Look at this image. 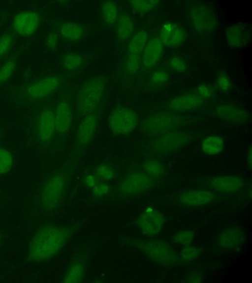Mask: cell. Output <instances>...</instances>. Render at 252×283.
<instances>
[{
    "instance_id": "6da1fadb",
    "label": "cell",
    "mask_w": 252,
    "mask_h": 283,
    "mask_svg": "<svg viewBox=\"0 0 252 283\" xmlns=\"http://www.w3.org/2000/svg\"><path fill=\"white\" fill-rule=\"evenodd\" d=\"M71 232L70 228L54 226L42 227L36 232L30 242L29 258L36 262L51 258L63 247Z\"/></svg>"
},
{
    "instance_id": "7a4b0ae2",
    "label": "cell",
    "mask_w": 252,
    "mask_h": 283,
    "mask_svg": "<svg viewBox=\"0 0 252 283\" xmlns=\"http://www.w3.org/2000/svg\"><path fill=\"white\" fill-rule=\"evenodd\" d=\"M190 118L173 112H161L153 114L146 118L140 125L144 134L157 137L183 128L192 124Z\"/></svg>"
},
{
    "instance_id": "3957f363",
    "label": "cell",
    "mask_w": 252,
    "mask_h": 283,
    "mask_svg": "<svg viewBox=\"0 0 252 283\" xmlns=\"http://www.w3.org/2000/svg\"><path fill=\"white\" fill-rule=\"evenodd\" d=\"M105 84V79L98 76L88 80L82 85L76 98V110L79 116L83 117L94 113L102 98Z\"/></svg>"
},
{
    "instance_id": "277c9868",
    "label": "cell",
    "mask_w": 252,
    "mask_h": 283,
    "mask_svg": "<svg viewBox=\"0 0 252 283\" xmlns=\"http://www.w3.org/2000/svg\"><path fill=\"white\" fill-rule=\"evenodd\" d=\"M132 244L150 259L163 265L179 262L178 255L165 241L159 239H131Z\"/></svg>"
},
{
    "instance_id": "5b68a950",
    "label": "cell",
    "mask_w": 252,
    "mask_h": 283,
    "mask_svg": "<svg viewBox=\"0 0 252 283\" xmlns=\"http://www.w3.org/2000/svg\"><path fill=\"white\" fill-rule=\"evenodd\" d=\"M195 137V134L193 132L176 130L154 137L150 147L154 152L165 155L182 149Z\"/></svg>"
},
{
    "instance_id": "8992f818",
    "label": "cell",
    "mask_w": 252,
    "mask_h": 283,
    "mask_svg": "<svg viewBox=\"0 0 252 283\" xmlns=\"http://www.w3.org/2000/svg\"><path fill=\"white\" fill-rule=\"evenodd\" d=\"M66 182L61 173H54L46 180L39 195V203L43 209L51 211L58 207L63 197Z\"/></svg>"
},
{
    "instance_id": "52a82bcc",
    "label": "cell",
    "mask_w": 252,
    "mask_h": 283,
    "mask_svg": "<svg viewBox=\"0 0 252 283\" xmlns=\"http://www.w3.org/2000/svg\"><path fill=\"white\" fill-rule=\"evenodd\" d=\"M138 123L136 113L126 107L116 108L110 113L108 125L110 131L116 135L124 136L132 132Z\"/></svg>"
},
{
    "instance_id": "ba28073f",
    "label": "cell",
    "mask_w": 252,
    "mask_h": 283,
    "mask_svg": "<svg viewBox=\"0 0 252 283\" xmlns=\"http://www.w3.org/2000/svg\"><path fill=\"white\" fill-rule=\"evenodd\" d=\"M189 17L193 28L200 32L214 30L218 26V21L213 9L204 4H197L191 8Z\"/></svg>"
},
{
    "instance_id": "9c48e42d",
    "label": "cell",
    "mask_w": 252,
    "mask_h": 283,
    "mask_svg": "<svg viewBox=\"0 0 252 283\" xmlns=\"http://www.w3.org/2000/svg\"><path fill=\"white\" fill-rule=\"evenodd\" d=\"M154 185V179L144 172L136 171L124 177L118 185V190L123 195H132L148 191Z\"/></svg>"
},
{
    "instance_id": "30bf717a",
    "label": "cell",
    "mask_w": 252,
    "mask_h": 283,
    "mask_svg": "<svg viewBox=\"0 0 252 283\" xmlns=\"http://www.w3.org/2000/svg\"><path fill=\"white\" fill-rule=\"evenodd\" d=\"M165 218L160 211L148 207L139 216L137 226L141 232L148 236L158 235L164 226Z\"/></svg>"
},
{
    "instance_id": "8fae6325",
    "label": "cell",
    "mask_w": 252,
    "mask_h": 283,
    "mask_svg": "<svg viewBox=\"0 0 252 283\" xmlns=\"http://www.w3.org/2000/svg\"><path fill=\"white\" fill-rule=\"evenodd\" d=\"M215 192L207 189H191L183 191L176 197L175 201L184 207H196L207 205L216 200Z\"/></svg>"
},
{
    "instance_id": "7c38bea8",
    "label": "cell",
    "mask_w": 252,
    "mask_h": 283,
    "mask_svg": "<svg viewBox=\"0 0 252 283\" xmlns=\"http://www.w3.org/2000/svg\"><path fill=\"white\" fill-rule=\"evenodd\" d=\"M61 78L50 76L40 79L30 84L26 89L27 97L32 100H39L53 93L61 85Z\"/></svg>"
},
{
    "instance_id": "4fadbf2b",
    "label": "cell",
    "mask_w": 252,
    "mask_h": 283,
    "mask_svg": "<svg viewBox=\"0 0 252 283\" xmlns=\"http://www.w3.org/2000/svg\"><path fill=\"white\" fill-rule=\"evenodd\" d=\"M206 185L215 192L226 194L238 192L244 187V179L237 175H221L210 177L207 180Z\"/></svg>"
},
{
    "instance_id": "5bb4252c",
    "label": "cell",
    "mask_w": 252,
    "mask_h": 283,
    "mask_svg": "<svg viewBox=\"0 0 252 283\" xmlns=\"http://www.w3.org/2000/svg\"><path fill=\"white\" fill-rule=\"evenodd\" d=\"M35 132L37 138L42 143L52 141L56 133L54 112L45 109L40 112L35 122Z\"/></svg>"
},
{
    "instance_id": "9a60e30c",
    "label": "cell",
    "mask_w": 252,
    "mask_h": 283,
    "mask_svg": "<svg viewBox=\"0 0 252 283\" xmlns=\"http://www.w3.org/2000/svg\"><path fill=\"white\" fill-rule=\"evenodd\" d=\"M98 117L94 113L84 116L80 122L76 133V150L85 148L91 142L95 134Z\"/></svg>"
},
{
    "instance_id": "2e32d148",
    "label": "cell",
    "mask_w": 252,
    "mask_h": 283,
    "mask_svg": "<svg viewBox=\"0 0 252 283\" xmlns=\"http://www.w3.org/2000/svg\"><path fill=\"white\" fill-rule=\"evenodd\" d=\"M216 117L224 122L242 125L247 123L250 118L249 113L237 106L228 104H221L217 106L214 111Z\"/></svg>"
},
{
    "instance_id": "e0dca14e",
    "label": "cell",
    "mask_w": 252,
    "mask_h": 283,
    "mask_svg": "<svg viewBox=\"0 0 252 283\" xmlns=\"http://www.w3.org/2000/svg\"><path fill=\"white\" fill-rule=\"evenodd\" d=\"M247 235L244 230L238 226H230L222 230L217 238V245L223 250H237L245 243Z\"/></svg>"
},
{
    "instance_id": "ac0fdd59",
    "label": "cell",
    "mask_w": 252,
    "mask_h": 283,
    "mask_svg": "<svg viewBox=\"0 0 252 283\" xmlns=\"http://www.w3.org/2000/svg\"><path fill=\"white\" fill-rule=\"evenodd\" d=\"M40 23L39 14L32 11H25L17 14L13 20L14 30L23 36L33 34L38 28Z\"/></svg>"
},
{
    "instance_id": "d6986e66",
    "label": "cell",
    "mask_w": 252,
    "mask_h": 283,
    "mask_svg": "<svg viewBox=\"0 0 252 283\" xmlns=\"http://www.w3.org/2000/svg\"><path fill=\"white\" fill-rule=\"evenodd\" d=\"M252 36L251 27L245 23H238L227 28L225 32L228 45L233 48H241L247 45Z\"/></svg>"
},
{
    "instance_id": "ffe728a7",
    "label": "cell",
    "mask_w": 252,
    "mask_h": 283,
    "mask_svg": "<svg viewBox=\"0 0 252 283\" xmlns=\"http://www.w3.org/2000/svg\"><path fill=\"white\" fill-rule=\"evenodd\" d=\"M186 32L181 26L173 22L164 23L159 30V39L168 47H175L181 45L185 40Z\"/></svg>"
},
{
    "instance_id": "44dd1931",
    "label": "cell",
    "mask_w": 252,
    "mask_h": 283,
    "mask_svg": "<svg viewBox=\"0 0 252 283\" xmlns=\"http://www.w3.org/2000/svg\"><path fill=\"white\" fill-rule=\"evenodd\" d=\"M204 102V99L197 94H186L172 98L169 102L167 107L171 112L180 113L198 109Z\"/></svg>"
},
{
    "instance_id": "7402d4cb",
    "label": "cell",
    "mask_w": 252,
    "mask_h": 283,
    "mask_svg": "<svg viewBox=\"0 0 252 283\" xmlns=\"http://www.w3.org/2000/svg\"><path fill=\"white\" fill-rule=\"evenodd\" d=\"M56 133L63 135L69 130L72 122V112L70 105L66 100L59 102L54 112Z\"/></svg>"
},
{
    "instance_id": "603a6c76",
    "label": "cell",
    "mask_w": 252,
    "mask_h": 283,
    "mask_svg": "<svg viewBox=\"0 0 252 283\" xmlns=\"http://www.w3.org/2000/svg\"><path fill=\"white\" fill-rule=\"evenodd\" d=\"M163 45L159 38L155 37L148 41L141 55V64L146 69L153 68L159 61Z\"/></svg>"
},
{
    "instance_id": "cb8c5ba5",
    "label": "cell",
    "mask_w": 252,
    "mask_h": 283,
    "mask_svg": "<svg viewBox=\"0 0 252 283\" xmlns=\"http://www.w3.org/2000/svg\"><path fill=\"white\" fill-rule=\"evenodd\" d=\"M225 146L223 138L213 134L205 137L201 141L200 148L202 152L208 156H216L221 153Z\"/></svg>"
},
{
    "instance_id": "d4e9b609",
    "label": "cell",
    "mask_w": 252,
    "mask_h": 283,
    "mask_svg": "<svg viewBox=\"0 0 252 283\" xmlns=\"http://www.w3.org/2000/svg\"><path fill=\"white\" fill-rule=\"evenodd\" d=\"M116 34L121 41L130 39L134 34L135 24L132 19L128 15L122 14L119 16L116 22Z\"/></svg>"
},
{
    "instance_id": "484cf974",
    "label": "cell",
    "mask_w": 252,
    "mask_h": 283,
    "mask_svg": "<svg viewBox=\"0 0 252 283\" xmlns=\"http://www.w3.org/2000/svg\"><path fill=\"white\" fill-rule=\"evenodd\" d=\"M148 34L145 30H141L134 33L128 44V54L141 56L148 41Z\"/></svg>"
},
{
    "instance_id": "4316f807",
    "label": "cell",
    "mask_w": 252,
    "mask_h": 283,
    "mask_svg": "<svg viewBox=\"0 0 252 283\" xmlns=\"http://www.w3.org/2000/svg\"><path fill=\"white\" fill-rule=\"evenodd\" d=\"M59 32L63 38L71 41H77L83 36L84 29L79 24L66 22L60 26Z\"/></svg>"
},
{
    "instance_id": "83f0119b",
    "label": "cell",
    "mask_w": 252,
    "mask_h": 283,
    "mask_svg": "<svg viewBox=\"0 0 252 283\" xmlns=\"http://www.w3.org/2000/svg\"><path fill=\"white\" fill-rule=\"evenodd\" d=\"M102 19L107 25L115 24L119 18V10L117 4L112 1H106L101 6Z\"/></svg>"
},
{
    "instance_id": "f1b7e54d",
    "label": "cell",
    "mask_w": 252,
    "mask_h": 283,
    "mask_svg": "<svg viewBox=\"0 0 252 283\" xmlns=\"http://www.w3.org/2000/svg\"><path fill=\"white\" fill-rule=\"evenodd\" d=\"M142 168L144 172L153 179L161 177L164 172L162 164L155 159L145 161L142 165Z\"/></svg>"
},
{
    "instance_id": "f546056e",
    "label": "cell",
    "mask_w": 252,
    "mask_h": 283,
    "mask_svg": "<svg viewBox=\"0 0 252 283\" xmlns=\"http://www.w3.org/2000/svg\"><path fill=\"white\" fill-rule=\"evenodd\" d=\"M84 268L79 263H75L69 266L63 277V283H79L82 280Z\"/></svg>"
},
{
    "instance_id": "4dcf8cb0",
    "label": "cell",
    "mask_w": 252,
    "mask_h": 283,
    "mask_svg": "<svg viewBox=\"0 0 252 283\" xmlns=\"http://www.w3.org/2000/svg\"><path fill=\"white\" fill-rule=\"evenodd\" d=\"M83 61V58L80 55L74 53H69L63 57L62 64L65 70L74 71L82 66Z\"/></svg>"
},
{
    "instance_id": "1f68e13d",
    "label": "cell",
    "mask_w": 252,
    "mask_h": 283,
    "mask_svg": "<svg viewBox=\"0 0 252 283\" xmlns=\"http://www.w3.org/2000/svg\"><path fill=\"white\" fill-rule=\"evenodd\" d=\"M202 249L196 246L189 245L184 246L181 251L178 257L184 262H190L196 259L201 255Z\"/></svg>"
},
{
    "instance_id": "d6a6232c",
    "label": "cell",
    "mask_w": 252,
    "mask_h": 283,
    "mask_svg": "<svg viewBox=\"0 0 252 283\" xmlns=\"http://www.w3.org/2000/svg\"><path fill=\"white\" fill-rule=\"evenodd\" d=\"M194 238V232L190 229H185L178 231L173 237V242L183 246L191 245Z\"/></svg>"
},
{
    "instance_id": "836d02e7",
    "label": "cell",
    "mask_w": 252,
    "mask_h": 283,
    "mask_svg": "<svg viewBox=\"0 0 252 283\" xmlns=\"http://www.w3.org/2000/svg\"><path fill=\"white\" fill-rule=\"evenodd\" d=\"M13 162L11 152L4 148L0 147V175L8 172L12 167Z\"/></svg>"
},
{
    "instance_id": "e575fe53",
    "label": "cell",
    "mask_w": 252,
    "mask_h": 283,
    "mask_svg": "<svg viewBox=\"0 0 252 283\" xmlns=\"http://www.w3.org/2000/svg\"><path fill=\"white\" fill-rule=\"evenodd\" d=\"M159 0H130L129 3L132 9L139 13L148 12L159 3Z\"/></svg>"
},
{
    "instance_id": "d590c367",
    "label": "cell",
    "mask_w": 252,
    "mask_h": 283,
    "mask_svg": "<svg viewBox=\"0 0 252 283\" xmlns=\"http://www.w3.org/2000/svg\"><path fill=\"white\" fill-rule=\"evenodd\" d=\"M15 68L16 63L13 59L6 61L0 67V84L4 83L10 79Z\"/></svg>"
},
{
    "instance_id": "8d00e7d4",
    "label": "cell",
    "mask_w": 252,
    "mask_h": 283,
    "mask_svg": "<svg viewBox=\"0 0 252 283\" xmlns=\"http://www.w3.org/2000/svg\"><path fill=\"white\" fill-rule=\"evenodd\" d=\"M141 65V56L128 54L125 64L126 71L129 74L136 73Z\"/></svg>"
},
{
    "instance_id": "74e56055",
    "label": "cell",
    "mask_w": 252,
    "mask_h": 283,
    "mask_svg": "<svg viewBox=\"0 0 252 283\" xmlns=\"http://www.w3.org/2000/svg\"><path fill=\"white\" fill-rule=\"evenodd\" d=\"M216 85L218 89L223 92H228L232 87L230 79L224 73H220L217 76Z\"/></svg>"
},
{
    "instance_id": "f35d334b",
    "label": "cell",
    "mask_w": 252,
    "mask_h": 283,
    "mask_svg": "<svg viewBox=\"0 0 252 283\" xmlns=\"http://www.w3.org/2000/svg\"><path fill=\"white\" fill-rule=\"evenodd\" d=\"M13 41V36L10 33H5L0 37V57L4 56L9 52Z\"/></svg>"
},
{
    "instance_id": "ab89813d",
    "label": "cell",
    "mask_w": 252,
    "mask_h": 283,
    "mask_svg": "<svg viewBox=\"0 0 252 283\" xmlns=\"http://www.w3.org/2000/svg\"><path fill=\"white\" fill-rule=\"evenodd\" d=\"M169 64L172 69L178 72H185L187 69L185 60L179 56L172 57L170 59Z\"/></svg>"
},
{
    "instance_id": "60d3db41",
    "label": "cell",
    "mask_w": 252,
    "mask_h": 283,
    "mask_svg": "<svg viewBox=\"0 0 252 283\" xmlns=\"http://www.w3.org/2000/svg\"><path fill=\"white\" fill-rule=\"evenodd\" d=\"M169 79V75L164 70H157L152 73L151 80L156 85H162L166 83Z\"/></svg>"
},
{
    "instance_id": "b9f144b4",
    "label": "cell",
    "mask_w": 252,
    "mask_h": 283,
    "mask_svg": "<svg viewBox=\"0 0 252 283\" xmlns=\"http://www.w3.org/2000/svg\"><path fill=\"white\" fill-rule=\"evenodd\" d=\"M197 94L203 99L211 98L214 94V90L207 84H200L197 87Z\"/></svg>"
},
{
    "instance_id": "7bdbcfd3",
    "label": "cell",
    "mask_w": 252,
    "mask_h": 283,
    "mask_svg": "<svg viewBox=\"0 0 252 283\" xmlns=\"http://www.w3.org/2000/svg\"><path fill=\"white\" fill-rule=\"evenodd\" d=\"M97 175L105 180H110L114 176L113 170L106 165H100L97 167L96 170Z\"/></svg>"
},
{
    "instance_id": "ee69618b",
    "label": "cell",
    "mask_w": 252,
    "mask_h": 283,
    "mask_svg": "<svg viewBox=\"0 0 252 283\" xmlns=\"http://www.w3.org/2000/svg\"><path fill=\"white\" fill-rule=\"evenodd\" d=\"M46 47L50 50L55 49L58 45V36L55 32H51L48 34L46 39Z\"/></svg>"
},
{
    "instance_id": "f6af8a7d",
    "label": "cell",
    "mask_w": 252,
    "mask_h": 283,
    "mask_svg": "<svg viewBox=\"0 0 252 283\" xmlns=\"http://www.w3.org/2000/svg\"><path fill=\"white\" fill-rule=\"evenodd\" d=\"M110 190L109 186L105 184H96L93 188V194L94 196L100 197L107 194Z\"/></svg>"
},
{
    "instance_id": "bcb514c9",
    "label": "cell",
    "mask_w": 252,
    "mask_h": 283,
    "mask_svg": "<svg viewBox=\"0 0 252 283\" xmlns=\"http://www.w3.org/2000/svg\"><path fill=\"white\" fill-rule=\"evenodd\" d=\"M186 282L189 283H199L203 281L202 276L198 273H193L190 275L188 276L186 278Z\"/></svg>"
},
{
    "instance_id": "7dc6e473",
    "label": "cell",
    "mask_w": 252,
    "mask_h": 283,
    "mask_svg": "<svg viewBox=\"0 0 252 283\" xmlns=\"http://www.w3.org/2000/svg\"><path fill=\"white\" fill-rule=\"evenodd\" d=\"M86 184L89 187H94L96 184L95 178L93 175H89L85 177Z\"/></svg>"
},
{
    "instance_id": "c3c4849f",
    "label": "cell",
    "mask_w": 252,
    "mask_h": 283,
    "mask_svg": "<svg viewBox=\"0 0 252 283\" xmlns=\"http://www.w3.org/2000/svg\"><path fill=\"white\" fill-rule=\"evenodd\" d=\"M252 151L251 146L248 148L247 154H246V161L247 165H248L250 169L252 168Z\"/></svg>"
}]
</instances>
